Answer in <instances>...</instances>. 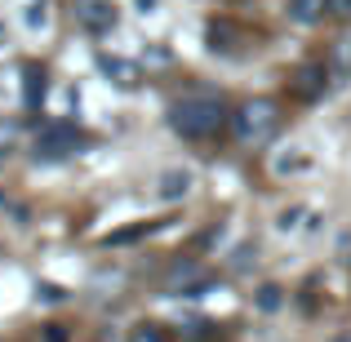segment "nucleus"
Instances as JSON below:
<instances>
[{
	"instance_id": "f257e3e1",
	"label": "nucleus",
	"mask_w": 351,
	"mask_h": 342,
	"mask_svg": "<svg viewBox=\"0 0 351 342\" xmlns=\"http://www.w3.org/2000/svg\"><path fill=\"white\" fill-rule=\"evenodd\" d=\"M169 129L187 143H209L223 129H232V112L218 94H187L169 107Z\"/></svg>"
},
{
	"instance_id": "39448f33",
	"label": "nucleus",
	"mask_w": 351,
	"mask_h": 342,
	"mask_svg": "<svg viewBox=\"0 0 351 342\" xmlns=\"http://www.w3.org/2000/svg\"><path fill=\"white\" fill-rule=\"evenodd\" d=\"M329 76H334V71H329V62L311 58V62H302V67L289 76V94L298 98V103H316V98H325Z\"/></svg>"
},
{
	"instance_id": "20e7f679",
	"label": "nucleus",
	"mask_w": 351,
	"mask_h": 342,
	"mask_svg": "<svg viewBox=\"0 0 351 342\" xmlns=\"http://www.w3.org/2000/svg\"><path fill=\"white\" fill-rule=\"evenodd\" d=\"M209 284V271L196 262V258H173L160 276V289L165 293H200Z\"/></svg>"
},
{
	"instance_id": "2eb2a0df",
	"label": "nucleus",
	"mask_w": 351,
	"mask_h": 342,
	"mask_svg": "<svg viewBox=\"0 0 351 342\" xmlns=\"http://www.w3.org/2000/svg\"><path fill=\"white\" fill-rule=\"evenodd\" d=\"M325 9H329V14H338V18H343V14H351V0H325Z\"/></svg>"
},
{
	"instance_id": "dca6fc26",
	"label": "nucleus",
	"mask_w": 351,
	"mask_h": 342,
	"mask_svg": "<svg viewBox=\"0 0 351 342\" xmlns=\"http://www.w3.org/2000/svg\"><path fill=\"white\" fill-rule=\"evenodd\" d=\"M45 342H67V334H62V325H45Z\"/></svg>"
},
{
	"instance_id": "6e6552de",
	"label": "nucleus",
	"mask_w": 351,
	"mask_h": 342,
	"mask_svg": "<svg viewBox=\"0 0 351 342\" xmlns=\"http://www.w3.org/2000/svg\"><path fill=\"white\" fill-rule=\"evenodd\" d=\"M98 67H103V71L116 80L120 89H134L138 80H143V71H138L134 62H125V58H107V53H103V58H98Z\"/></svg>"
},
{
	"instance_id": "0eeeda50",
	"label": "nucleus",
	"mask_w": 351,
	"mask_h": 342,
	"mask_svg": "<svg viewBox=\"0 0 351 342\" xmlns=\"http://www.w3.org/2000/svg\"><path fill=\"white\" fill-rule=\"evenodd\" d=\"M45 89H49V85H45V67L27 62V67H23V107H27V112H36V107L45 103Z\"/></svg>"
},
{
	"instance_id": "ddd939ff",
	"label": "nucleus",
	"mask_w": 351,
	"mask_h": 342,
	"mask_svg": "<svg viewBox=\"0 0 351 342\" xmlns=\"http://www.w3.org/2000/svg\"><path fill=\"white\" fill-rule=\"evenodd\" d=\"M147 231H152V223H138V227H129V231H116V236H107V245H129V240L147 236Z\"/></svg>"
},
{
	"instance_id": "4468645a",
	"label": "nucleus",
	"mask_w": 351,
	"mask_h": 342,
	"mask_svg": "<svg viewBox=\"0 0 351 342\" xmlns=\"http://www.w3.org/2000/svg\"><path fill=\"white\" fill-rule=\"evenodd\" d=\"M258 302H263L267 311H271V307H280V289H276V284H267V289H263V298H258Z\"/></svg>"
},
{
	"instance_id": "7ed1b4c3",
	"label": "nucleus",
	"mask_w": 351,
	"mask_h": 342,
	"mask_svg": "<svg viewBox=\"0 0 351 342\" xmlns=\"http://www.w3.org/2000/svg\"><path fill=\"white\" fill-rule=\"evenodd\" d=\"M80 147H85V134L71 120H53V125H45L36 134V156H45V160H62V156L80 151Z\"/></svg>"
},
{
	"instance_id": "9d476101",
	"label": "nucleus",
	"mask_w": 351,
	"mask_h": 342,
	"mask_svg": "<svg viewBox=\"0 0 351 342\" xmlns=\"http://www.w3.org/2000/svg\"><path fill=\"white\" fill-rule=\"evenodd\" d=\"M329 9H325V0H289V18L293 23H302V27H311V23H320Z\"/></svg>"
},
{
	"instance_id": "f3484780",
	"label": "nucleus",
	"mask_w": 351,
	"mask_h": 342,
	"mask_svg": "<svg viewBox=\"0 0 351 342\" xmlns=\"http://www.w3.org/2000/svg\"><path fill=\"white\" fill-rule=\"evenodd\" d=\"M334 342H351V334H343V338H334Z\"/></svg>"
},
{
	"instance_id": "f8f14e48",
	"label": "nucleus",
	"mask_w": 351,
	"mask_h": 342,
	"mask_svg": "<svg viewBox=\"0 0 351 342\" xmlns=\"http://www.w3.org/2000/svg\"><path fill=\"white\" fill-rule=\"evenodd\" d=\"M18 147V120H0V160Z\"/></svg>"
},
{
	"instance_id": "9b49d317",
	"label": "nucleus",
	"mask_w": 351,
	"mask_h": 342,
	"mask_svg": "<svg viewBox=\"0 0 351 342\" xmlns=\"http://www.w3.org/2000/svg\"><path fill=\"white\" fill-rule=\"evenodd\" d=\"M129 342H173V334L165 325H156V320H138L129 329Z\"/></svg>"
},
{
	"instance_id": "a211bd4d",
	"label": "nucleus",
	"mask_w": 351,
	"mask_h": 342,
	"mask_svg": "<svg viewBox=\"0 0 351 342\" xmlns=\"http://www.w3.org/2000/svg\"><path fill=\"white\" fill-rule=\"evenodd\" d=\"M138 5H143V9H147V5H156V0H138Z\"/></svg>"
},
{
	"instance_id": "f03ea898",
	"label": "nucleus",
	"mask_w": 351,
	"mask_h": 342,
	"mask_svg": "<svg viewBox=\"0 0 351 342\" xmlns=\"http://www.w3.org/2000/svg\"><path fill=\"white\" fill-rule=\"evenodd\" d=\"M280 103L276 98H245V103L232 112V138L249 151L267 147L276 134H280Z\"/></svg>"
},
{
	"instance_id": "1a4fd4ad",
	"label": "nucleus",
	"mask_w": 351,
	"mask_h": 342,
	"mask_svg": "<svg viewBox=\"0 0 351 342\" xmlns=\"http://www.w3.org/2000/svg\"><path fill=\"white\" fill-rule=\"evenodd\" d=\"M187 191H191V173H187V169L160 173V196H165V200H182Z\"/></svg>"
},
{
	"instance_id": "423d86ee",
	"label": "nucleus",
	"mask_w": 351,
	"mask_h": 342,
	"mask_svg": "<svg viewBox=\"0 0 351 342\" xmlns=\"http://www.w3.org/2000/svg\"><path fill=\"white\" fill-rule=\"evenodd\" d=\"M71 18H76V27L89 32V36H103V32H112L120 23L112 0H76V5H71Z\"/></svg>"
}]
</instances>
